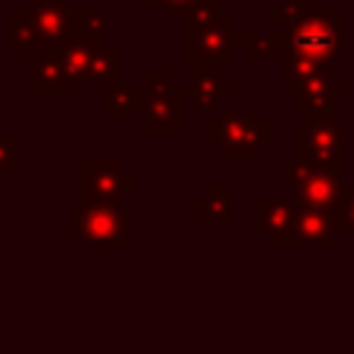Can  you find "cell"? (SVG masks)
I'll return each mask as SVG.
<instances>
[{"mask_svg": "<svg viewBox=\"0 0 354 354\" xmlns=\"http://www.w3.org/2000/svg\"><path fill=\"white\" fill-rule=\"evenodd\" d=\"M257 230L271 241V246H293L296 243V202L279 196H260L257 202Z\"/></svg>", "mask_w": 354, "mask_h": 354, "instance_id": "obj_6", "label": "cell"}, {"mask_svg": "<svg viewBox=\"0 0 354 354\" xmlns=\"http://www.w3.org/2000/svg\"><path fill=\"white\" fill-rule=\"evenodd\" d=\"M343 218H346V232L354 235V183L343 185Z\"/></svg>", "mask_w": 354, "mask_h": 354, "instance_id": "obj_11", "label": "cell"}, {"mask_svg": "<svg viewBox=\"0 0 354 354\" xmlns=\"http://www.w3.org/2000/svg\"><path fill=\"white\" fill-rule=\"evenodd\" d=\"M346 232V224L329 213L301 207L296 205V243H310V246H332L337 235Z\"/></svg>", "mask_w": 354, "mask_h": 354, "instance_id": "obj_7", "label": "cell"}, {"mask_svg": "<svg viewBox=\"0 0 354 354\" xmlns=\"http://www.w3.org/2000/svg\"><path fill=\"white\" fill-rule=\"evenodd\" d=\"M293 47L313 61L335 58V53L340 50V36L329 25H304L301 30H296Z\"/></svg>", "mask_w": 354, "mask_h": 354, "instance_id": "obj_8", "label": "cell"}, {"mask_svg": "<svg viewBox=\"0 0 354 354\" xmlns=\"http://www.w3.org/2000/svg\"><path fill=\"white\" fill-rule=\"evenodd\" d=\"M196 218L202 221H230L232 218V188L210 185L202 199H196Z\"/></svg>", "mask_w": 354, "mask_h": 354, "instance_id": "obj_10", "label": "cell"}, {"mask_svg": "<svg viewBox=\"0 0 354 354\" xmlns=\"http://www.w3.org/2000/svg\"><path fill=\"white\" fill-rule=\"evenodd\" d=\"M210 130H221L213 133L210 141L218 147V152L224 158H254L260 152V147L268 144V124L254 113H224Z\"/></svg>", "mask_w": 354, "mask_h": 354, "instance_id": "obj_4", "label": "cell"}, {"mask_svg": "<svg viewBox=\"0 0 354 354\" xmlns=\"http://www.w3.org/2000/svg\"><path fill=\"white\" fill-rule=\"evenodd\" d=\"M282 180L293 188L296 205L329 213L346 224V218H343V185H346L343 174L310 166L293 155L282 163Z\"/></svg>", "mask_w": 354, "mask_h": 354, "instance_id": "obj_2", "label": "cell"}, {"mask_svg": "<svg viewBox=\"0 0 354 354\" xmlns=\"http://www.w3.org/2000/svg\"><path fill=\"white\" fill-rule=\"evenodd\" d=\"M0 169H14V138L0 141Z\"/></svg>", "mask_w": 354, "mask_h": 354, "instance_id": "obj_12", "label": "cell"}, {"mask_svg": "<svg viewBox=\"0 0 354 354\" xmlns=\"http://www.w3.org/2000/svg\"><path fill=\"white\" fill-rule=\"evenodd\" d=\"M75 235L86 246H127L130 213L119 205H83L69 213Z\"/></svg>", "mask_w": 354, "mask_h": 354, "instance_id": "obj_3", "label": "cell"}, {"mask_svg": "<svg viewBox=\"0 0 354 354\" xmlns=\"http://www.w3.org/2000/svg\"><path fill=\"white\" fill-rule=\"evenodd\" d=\"M299 88H301V91L296 94V105L307 108V111H310V116L326 113V111H329L332 97L346 91L343 86H335V83L329 80V72H318V75H313V77H310L307 83H301Z\"/></svg>", "mask_w": 354, "mask_h": 354, "instance_id": "obj_9", "label": "cell"}, {"mask_svg": "<svg viewBox=\"0 0 354 354\" xmlns=\"http://www.w3.org/2000/svg\"><path fill=\"white\" fill-rule=\"evenodd\" d=\"M296 158L310 163V166L343 174L346 163H348V158H346V122L335 119L332 111L299 122L296 124Z\"/></svg>", "mask_w": 354, "mask_h": 354, "instance_id": "obj_1", "label": "cell"}, {"mask_svg": "<svg viewBox=\"0 0 354 354\" xmlns=\"http://www.w3.org/2000/svg\"><path fill=\"white\" fill-rule=\"evenodd\" d=\"M130 191V174L119 160H86L83 163V205H116Z\"/></svg>", "mask_w": 354, "mask_h": 354, "instance_id": "obj_5", "label": "cell"}]
</instances>
